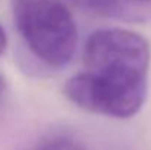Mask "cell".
Segmentation results:
<instances>
[{"label":"cell","mask_w":151,"mask_h":150,"mask_svg":"<svg viewBox=\"0 0 151 150\" xmlns=\"http://www.w3.org/2000/svg\"><path fill=\"white\" fill-rule=\"evenodd\" d=\"M148 91V72L125 66L84 68L65 84V94L78 107L128 119L144 106Z\"/></svg>","instance_id":"cell-1"},{"label":"cell","mask_w":151,"mask_h":150,"mask_svg":"<svg viewBox=\"0 0 151 150\" xmlns=\"http://www.w3.org/2000/svg\"><path fill=\"white\" fill-rule=\"evenodd\" d=\"M32 150H85V146L69 134H53L38 141Z\"/></svg>","instance_id":"cell-3"},{"label":"cell","mask_w":151,"mask_h":150,"mask_svg":"<svg viewBox=\"0 0 151 150\" xmlns=\"http://www.w3.org/2000/svg\"><path fill=\"white\" fill-rule=\"evenodd\" d=\"M6 46H7V36H6L3 27L0 25V56L3 54V51H4V49H6Z\"/></svg>","instance_id":"cell-4"},{"label":"cell","mask_w":151,"mask_h":150,"mask_svg":"<svg viewBox=\"0 0 151 150\" xmlns=\"http://www.w3.org/2000/svg\"><path fill=\"white\" fill-rule=\"evenodd\" d=\"M132 3H141V4H151V0H128Z\"/></svg>","instance_id":"cell-6"},{"label":"cell","mask_w":151,"mask_h":150,"mask_svg":"<svg viewBox=\"0 0 151 150\" xmlns=\"http://www.w3.org/2000/svg\"><path fill=\"white\" fill-rule=\"evenodd\" d=\"M4 97H6V83H4L3 77L0 75V110H1V107H3Z\"/></svg>","instance_id":"cell-5"},{"label":"cell","mask_w":151,"mask_h":150,"mask_svg":"<svg viewBox=\"0 0 151 150\" xmlns=\"http://www.w3.org/2000/svg\"><path fill=\"white\" fill-rule=\"evenodd\" d=\"M13 21L28 49L51 68L68 65L78 30L66 0H10Z\"/></svg>","instance_id":"cell-2"}]
</instances>
